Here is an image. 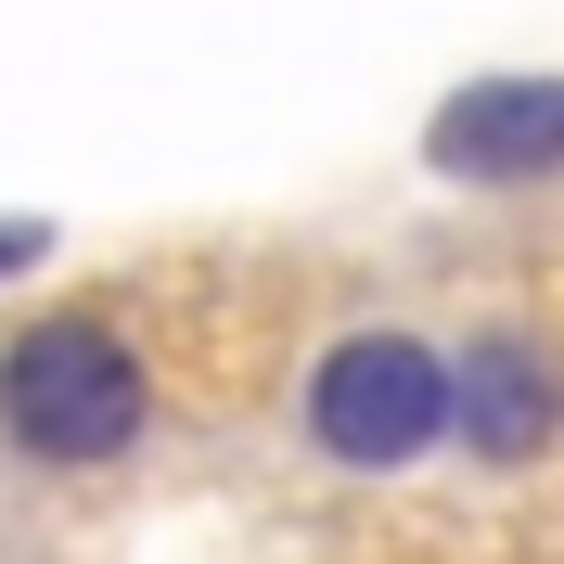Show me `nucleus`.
I'll list each match as a JSON object with an SVG mask.
<instances>
[{"instance_id":"f257e3e1","label":"nucleus","mask_w":564,"mask_h":564,"mask_svg":"<svg viewBox=\"0 0 564 564\" xmlns=\"http://www.w3.org/2000/svg\"><path fill=\"white\" fill-rule=\"evenodd\" d=\"M154 436V359L116 308H39L0 334V449L52 475H104Z\"/></svg>"},{"instance_id":"7ed1b4c3","label":"nucleus","mask_w":564,"mask_h":564,"mask_svg":"<svg viewBox=\"0 0 564 564\" xmlns=\"http://www.w3.org/2000/svg\"><path fill=\"white\" fill-rule=\"evenodd\" d=\"M423 180L449 193H552L564 180V77L552 65H488L423 104Z\"/></svg>"},{"instance_id":"20e7f679","label":"nucleus","mask_w":564,"mask_h":564,"mask_svg":"<svg viewBox=\"0 0 564 564\" xmlns=\"http://www.w3.org/2000/svg\"><path fill=\"white\" fill-rule=\"evenodd\" d=\"M449 449L488 475H527L564 449V347L539 321H475L449 347Z\"/></svg>"},{"instance_id":"f03ea898","label":"nucleus","mask_w":564,"mask_h":564,"mask_svg":"<svg viewBox=\"0 0 564 564\" xmlns=\"http://www.w3.org/2000/svg\"><path fill=\"white\" fill-rule=\"evenodd\" d=\"M295 436L334 475H411L449 449V347L423 321H347L321 334L308 386H295Z\"/></svg>"},{"instance_id":"39448f33","label":"nucleus","mask_w":564,"mask_h":564,"mask_svg":"<svg viewBox=\"0 0 564 564\" xmlns=\"http://www.w3.org/2000/svg\"><path fill=\"white\" fill-rule=\"evenodd\" d=\"M52 245H65V218H39V206H0V282L52 270Z\"/></svg>"}]
</instances>
